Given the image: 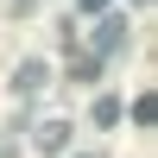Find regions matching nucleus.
Segmentation results:
<instances>
[]
</instances>
